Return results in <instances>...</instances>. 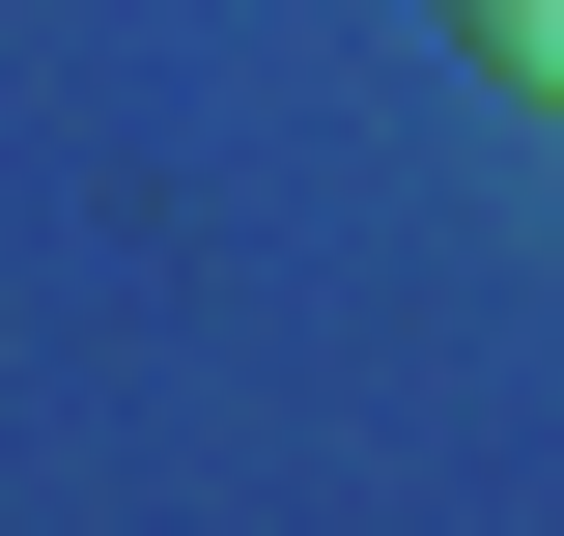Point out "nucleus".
I'll list each match as a JSON object with an SVG mask.
<instances>
[{"mask_svg":"<svg viewBox=\"0 0 564 536\" xmlns=\"http://www.w3.org/2000/svg\"><path fill=\"white\" fill-rule=\"evenodd\" d=\"M452 57H480V85H536V114H564V0H452Z\"/></svg>","mask_w":564,"mask_h":536,"instance_id":"obj_1","label":"nucleus"}]
</instances>
